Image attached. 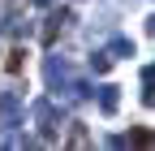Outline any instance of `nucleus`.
<instances>
[{"instance_id": "nucleus-1", "label": "nucleus", "mask_w": 155, "mask_h": 151, "mask_svg": "<svg viewBox=\"0 0 155 151\" xmlns=\"http://www.w3.org/2000/svg\"><path fill=\"white\" fill-rule=\"evenodd\" d=\"M134 147H151V134H147V129H134Z\"/></svg>"}]
</instances>
